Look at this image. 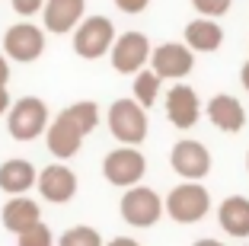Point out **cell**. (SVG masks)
<instances>
[{
	"label": "cell",
	"mask_w": 249,
	"mask_h": 246,
	"mask_svg": "<svg viewBox=\"0 0 249 246\" xmlns=\"http://www.w3.org/2000/svg\"><path fill=\"white\" fill-rule=\"evenodd\" d=\"M16 246H54V233L45 221H36L32 227L16 233Z\"/></svg>",
	"instance_id": "22"
},
{
	"label": "cell",
	"mask_w": 249,
	"mask_h": 246,
	"mask_svg": "<svg viewBox=\"0 0 249 246\" xmlns=\"http://www.w3.org/2000/svg\"><path fill=\"white\" fill-rule=\"evenodd\" d=\"M182 42L195 55H211V51H217L224 45V29H220V22L211 19V16H198V19H192L185 26Z\"/></svg>",
	"instance_id": "16"
},
{
	"label": "cell",
	"mask_w": 249,
	"mask_h": 246,
	"mask_svg": "<svg viewBox=\"0 0 249 246\" xmlns=\"http://www.w3.org/2000/svg\"><path fill=\"white\" fill-rule=\"evenodd\" d=\"M150 38L144 36V32H124V36H115V42H112V67H115L118 74H138L147 67V61H150Z\"/></svg>",
	"instance_id": "11"
},
{
	"label": "cell",
	"mask_w": 249,
	"mask_h": 246,
	"mask_svg": "<svg viewBox=\"0 0 249 246\" xmlns=\"http://www.w3.org/2000/svg\"><path fill=\"white\" fill-rule=\"evenodd\" d=\"M246 170H249V153H246Z\"/></svg>",
	"instance_id": "31"
},
{
	"label": "cell",
	"mask_w": 249,
	"mask_h": 246,
	"mask_svg": "<svg viewBox=\"0 0 249 246\" xmlns=\"http://www.w3.org/2000/svg\"><path fill=\"white\" fill-rule=\"evenodd\" d=\"M106 246H141V243H138L134 237H112Z\"/></svg>",
	"instance_id": "28"
},
{
	"label": "cell",
	"mask_w": 249,
	"mask_h": 246,
	"mask_svg": "<svg viewBox=\"0 0 249 246\" xmlns=\"http://www.w3.org/2000/svg\"><path fill=\"white\" fill-rule=\"evenodd\" d=\"M36 179H38V170L29 160L10 157L7 163H0V189L7 195H26L29 189H36Z\"/></svg>",
	"instance_id": "17"
},
{
	"label": "cell",
	"mask_w": 249,
	"mask_h": 246,
	"mask_svg": "<svg viewBox=\"0 0 249 246\" xmlns=\"http://www.w3.org/2000/svg\"><path fill=\"white\" fill-rule=\"evenodd\" d=\"M7 83H10V58L0 55V87H7Z\"/></svg>",
	"instance_id": "26"
},
{
	"label": "cell",
	"mask_w": 249,
	"mask_h": 246,
	"mask_svg": "<svg viewBox=\"0 0 249 246\" xmlns=\"http://www.w3.org/2000/svg\"><path fill=\"white\" fill-rule=\"evenodd\" d=\"M10 3H13V10L22 16V19H29V16L42 13V7H45V0H10Z\"/></svg>",
	"instance_id": "24"
},
{
	"label": "cell",
	"mask_w": 249,
	"mask_h": 246,
	"mask_svg": "<svg viewBox=\"0 0 249 246\" xmlns=\"http://www.w3.org/2000/svg\"><path fill=\"white\" fill-rule=\"evenodd\" d=\"M112 3H115L118 10H122V13H144L147 7H150V0H112Z\"/></svg>",
	"instance_id": "25"
},
{
	"label": "cell",
	"mask_w": 249,
	"mask_h": 246,
	"mask_svg": "<svg viewBox=\"0 0 249 246\" xmlns=\"http://www.w3.org/2000/svg\"><path fill=\"white\" fill-rule=\"evenodd\" d=\"M54 246H103V237H99L96 227L77 224V227H67V230L54 240Z\"/></svg>",
	"instance_id": "21"
},
{
	"label": "cell",
	"mask_w": 249,
	"mask_h": 246,
	"mask_svg": "<svg viewBox=\"0 0 249 246\" xmlns=\"http://www.w3.org/2000/svg\"><path fill=\"white\" fill-rule=\"evenodd\" d=\"M144 173H147V160H144V153L131 144H118L115 151H109L106 160H103V176H106V182L115 186V189L138 186V182L144 179Z\"/></svg>",
	"instance_id": "6"
},
{
	"label": "cell",
	"mask_w": 249,
	"mask_h": 246,
	"mask_svg": "<svg viewBox=\"0 0 249 246\" xmlns=\"http://www.w3.org/2000/svg\"><path fill=\"white\" fill-rule=\"evenodd\" d=\"M36 189L45 202L52 205H67L77 195V173H73L67 163H48L45 170H38Z\"/></svg>",
	"instance_id": "12"
},
{
	"label": "cell",
	"mask_w": 249,
	"mask_h": 246,
	"mask_svg": "<svg viewBox=\"0 0 249 246\" xmlns=\"http://www.w3.org/2000/svg\"><path fill=\"white\" fill-rule=\"evenodd\" d=\"M106 122H109V131H112V138H115L118 144L138 147L141 141L147 138V109L141 106L134 96L112 102Z\"/></svg>",
	"instance_id": "3"
},
{
	"label": "cell",
	"mask_w": 249,
	"mask_h": 246,
	"mask_svg": "<svg viewBox=\"0 0 249 246\" xmlns=\"http://www.w3.org/2000/svg\"><path fill=\"white\" fill-rule=\"evenodd\" d=\"M163 109H166L169 125H176L179 131L195 128L198 118H201V102H198V93L192 87H185V83H176V87L166 90Z\"/></svg>",
	"instance_id": "13"
},
{
	"label": "cell",
	"mask_w": 249,
	"mask_h": 246,
	"mask_svg": "<svg viewBox=\"0 0 249 246\" xmlns=\"http://www.w3.org/2000/svg\"><path fill=\"white\" fill-rule=\"evenodd\" d=\"M192 246H224L220 240H211V237H205V240H195Z\"/></svg>",
	"instance_id": "30"
},
{
	"label": "cell",
	"mask_w": 249,
	"mask_h": 246,
	"mask_svg": "<svg viewBox=\"0 0 249 246\" xmlns=\"http://www.w3.org/2000/svg\"><path fill=\"white\" fill-rule=\"evenodd\" d=\"M118 211H122L124 224L138 227V230L154 227L157 221L166 214V211H163V198L157 195L154 189L141 186V182H138V186H131V189H124L122 202H118Z\"/></svg>",
	"instance_id": "7"
},
{
	"label": "cell",
	"mask_w": 249,
	"mask_h": 246,
	"mask_svg": "<svg viewBox=\"0 0 249 246\" xmlns=\"http://www.w3.org/2000/svg\"><path fill=\"white\" fill-rule=\"evenodd\" d=\"M205 115L217 131H227V134H236V131L246 128V109H243V102L236 99V96H230V93L211 96L208 106H205Z\"/></svg>",
	"instance_id": "15"
},
{
	"label": "cell",
	"mask_w": 249,
	"mask_h": 246,
	"mask_svg": "<svg viewBox=\"0 0 249 246\" xmlns=\"http://www.w3.org/2000/svg\"><path fill=\"white\" fill-rule=\"evenodd\" d=\"M115 36V22L109 16H83L80 26L73 29V51L87 61H99L112 51Z\"/></svg>",
	"instance_id": "5"
},
{
	"label": "cell",
	"mask_w": 249,
	"mask_h": 246,
	"mask_svg": "<svg viewBox=\"0 0 249 246\" xmlns=\"http://www.w3.org/2000/svg\"><path fill=\"white\" fill-rule=\"evenodd\" d=\"M48 128V106L38 96H22L7 112V131L13 141H36Z\"/></svg>",
	"instance_id": "4"
},
{
	"label": "cell",
	"mask_w": 249,
	"mask_h": 246,
	"mask_svg": "<svg viewBox=\"0 0 249 246\" xmlns=\"http://www.w3.org/2000/svg\"><path fill=\"white\" fill-rule=\"evenodd\" d=\"M150 67L157 71L160 80L179 83V80H185L192 74V67H195V51L185 42H163L150 51Z\"/></svg>",
	"instance_id": "9"
},
{
	"label": "cell",
	"mask_w": 249,
	"mask_h": 246,
	"mask_svg": "<svg viewBox=\"0 0 249 246\" xmlns=\"http://www.w3.org/2000/svg\"><path fill=\"white\" fill-rule=\"evenodd\" d=\"M45 51V29L36 22L22 19L16 26H10L3 32V55L10 61H19V64H32V61L42 58Z\"/></svg>",
	"instance_id": "8"
},
{
	"label": "cell",
	"mask_w": 249,
	"mask_h": 246,
	"mask_svg": "<svg viewBox=\"0 0 249 246\" xmlns=\"http://www.w3.org/2000/svg\"><path fill=\"white\" fill-rule=\"evenodd\" d=\"M240 83H243V90L249 93V61H246V64L240 67Z\"/></svg>",
	"instance_id": "29"
},
{
	"label": "cell",
	"mask_w": 249,
	"mask_h": 246,
	"mask_svg": "<svg viewBox=\"0 0 249 246\" xmlns=\"http://www.w3.org/2000/svg\"><path fill=\"white\" fill-rule=\"evenodd\" d=\"M217 224L236 240L249 237V198L246 195H230L217 205Z\"/></svg>",
	"instance_id": "18"
},
{
	"label": "cell",
	"mask_w": 249,
	"mask_h": 246,
	"mask_svg": "<svg viewBox=\"0 0 249 246\" xmlns=\"http://www.w3.org/2000/svg\"><path fill=\"white\" fill-rule=\"evenodd\" d=\"M99 125V106L89 99H80L73 106L61 109L54 122L45 128V144L54 160H73L83 147V138Z\"/></svg>",
	"instance_id": "1"
},
{
	"label": "cell",
	"mask_w": 249,
	"mask_h": 246,
	"mask_svg": "<svg viewBox=\"0 0 249 246\" xmlns=\"http://www.w3.org/2000/svg\"><path fill=\"white\" fill-rule=\"evenodd\" d=\"M163 211L173 217L176 224H198L201 217L211 211V192L201 182H179L176 189H169V195L163 198Z\"/></svg>",
	"instance_id": "2"
},
{
	"label": "cell",
	"mask_w": 249,
	"mask_h": 246,
	"mask_svg": "<svg viewBox=\"0 0 249 246\" xmlns=\"http://www.w3.org/2000/svg\"><path fill=\"white\" fill-rule=\"evenodd\" d=\"M160 87H163V80L157 77L154 67H144V71L134 74V87H131V96L141 102L144 109H150L157 99H160Z\"/></svg>",
	"instance_id": "20"
},
{
	"label": "cell",
	"mask_w": 249,
	"mask_h": 246,
	"mask_svg": "<svg viewBox=\"0 0 249 246\" xmlns=\"http://www.w3.org/2000/svg\"><path fill=\"white\" fill-rule=\"evenodd\" d=\"M83 16H87V0H45L42 29L52 36H67L80 26Z\"/></svg>",
	"instance_id": "14"
},
{
	"label": "cell",
	"mask_w": 249,
	"mask_h": 246,
	"mask_svg": "<svg viewBox=\"0 0 249 246\" xmlns=\"http://www.w3.org/2000/svg\"><path fill=\"white\" fill-rule=\"evenodd\" d=\"M230 3H233V0H192V7L198 10V16H211V19L227 16L230 13Z\"/></svg>",
	"instance_id": "23"
},
{
	"label": "cell",
	"mask_w": 249,
	"mask_h": 246,
	"mask_svg": "<svg viewBox=\"0 0 249 246\" xmlns=\"http://www.w3.org/2000/svg\"><path fill=\"white\" fill-rule=\"evenodd\" d=\"M0 217H3V227H7L10 233H19V230H26V227H32L36 221H42V208H38V202L29 198V195H10V202L3 205Z\"/></svg>",
	"instance_id": "19"
},
{
	"label": "cell",
	"mask_w": 249,
	"mask_h": 246,
	"mask_svg": "<svg viewBox=\"0 0 249 246\" xmlns=\"http://www.w3.org/2000/svg\"><path fill=\"white\" fill-rule=\"evenodd\" d=\"M10 106H13V102H10V90H7V87H0V115H7Z\"/></svg>",
	"instance_id": "27"
},
{
	"label": "cell",
	"mask_w": 249,
	"mask_h": 246,
	"mask_svg": "<svg viewBox=\"0 0 249 246\" xmlns=\"http://www.w3.org/2000/svg\"><path fill=\"white\" fill-rule=\"evenodd\" d=\"M169 167H173L176 176H182V179L201 182L208 173H211V151H208L201 141L182 138V141H176L173 151H169Z\"/></svg>",
	"instance_id": "10"
}]
</instances>
